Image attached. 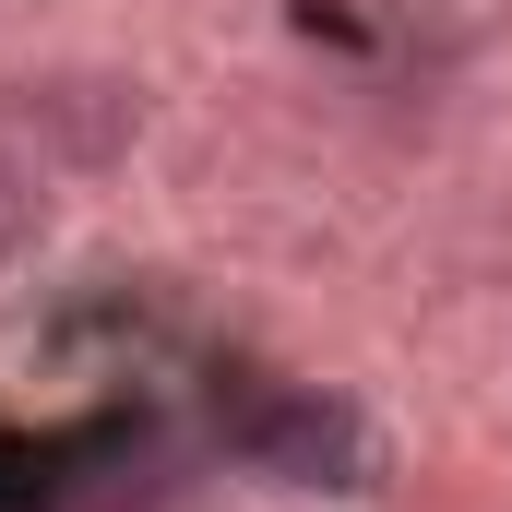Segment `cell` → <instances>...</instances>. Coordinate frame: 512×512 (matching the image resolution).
<instances>
[{
	"instance_id": "6da1fadb",
	"label": "cell",
	"mask_w": 512,
	"mask_h": 512,
	"mask_svg": "<svg viewBox=\"0 0 512 512\" xmlns=\"http://www.w3.org/2000/svg\"><path fill=\"white\" fill-rule=\"evenodd\" d=\"M227 441L251 453L262 477H286V489H358V465H370V429L334 393H251L227 417Z\"/></svg>"
},
{
	"instance_id": "7a4b0ae2",
	"label": "cell",
	"mask_w": 512,
	"mask_h": 512,
	"mask_svg": "<svg viewBox=\"0 0 512 512\" xmlns=\"http://www.w3.org/2000/svg\"><path fill=\"white\" fill-rule=\"evenodd\" d=\"M24 227H36V179H24V167L0 155V262L24 251Z\"/></svg>"
}]
</instances>
